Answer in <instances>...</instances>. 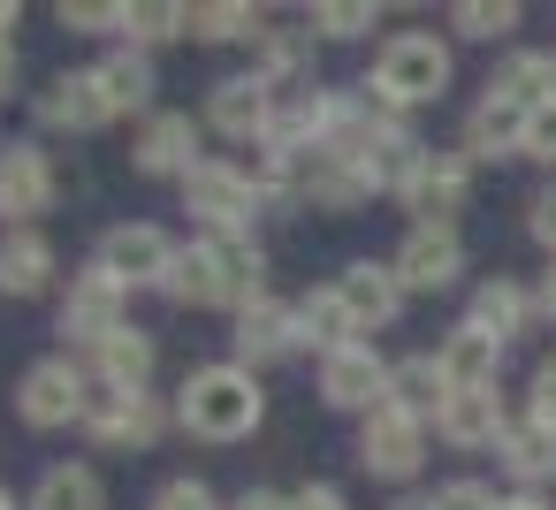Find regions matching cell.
<instances>
[{
	"instance_id": "obj_1",
	"label": "cell",
	"mask_w": 556,
	"mask_h": 510,
	"mask_svg": "<svg viewBox=\"0 0 556 510\" xmlns=\"http://www.w3.org/2000/svg\"><path fill=\"white\" fill-rule=\"evenodd\" d=\"M260 252H252V237H199V244H184L176 252V267H168V297L176 305H237V313H252L260 305Z\"/></svg>"
},
{
	"instance_id": "obj_2",
	"label": "cell",
	"mask_w": 556,
	"mask_h": 510,
	"mask_svg": "<svg viewBox=\"0 0 556 510\" xmlns=\"http://www.w3.org/2000/svg\"><path fill=\"white\" fill-rule=\"evenodd\" d=\"M176 419H184L199 442H244V434L267 419V396H260L252 366H199V373L184 381Z\"/></svg>"
},
{
	"instance_id": "obj_3",
	"label": "cell",
	"mask_w": 556,
	"mask_h": 510,
	"mask_svg": "<svg viewBox=\"0 0 556 510\" xmlns=\"http://www.w3.org/2000/svg\"><path fill=\"white\" fill-rule=\"evenodd\" d=\"M374 92L389 107H427L450 92V47L434 31H396L381 54H374Z\"/></svg>"
},
{
	"instance_id": "obj_4",
	"label": "cell",
	"mask_w": 556,
	"mask_h": 510,
	"mask_svg": "<svg viewBox=\"0 0 556 510\" xmlns=\"http://www.w3.org/2000/svg\"><path fill=\"white\" fill-rule=\"evenodd\" d=\"M184 199H191V214L206 221V237H244V221L267 206V183L244 176V168H229V161H199V168L184 176Z\"/></svg>"
},
{
	"instance_id": "obj_5",
	"label": "cell",
	"mask_w": 556,
	"mask_h": 510,
	"mask_svg": "<svg viewBox=\"0 0 556 510\" xmlns=\"http://www.w3.org/2000/svg\"><path fill=\"white\" fill-rule=\"evenodd\" d=\"M100 267L123 282V290H168V267H176V244L153 229V221H123L100 237Z\"/></svg>"
},
{
	"instance_id": "obj_6",
	"label": "cell",
	"mask_w": 556,
	"mask_h": 510,
	"mask_svg": "<svg viewBox=\"0 0 556 510\" xmlns=\"http://www.w3.org/2000/svg\"><path fill=\"white\" fill-rule=\"evenodd\" d=\"M16 411H24L31 426H70V419L92 411V381H85L70 358H39V366L16 381Z\"/></svg>"
},
{
	"instance_id": "obj_7",
	"label": "cell",
	"mask_w": 556,
	"mask_h": 510,
	"mask_svg": "<svg viewBox=\"0 0 556 510\" xmlns=\"http://www.w3.org/2000/svg\"><path fill=\"white\" fill-rule=\"evenodd\" d=\"M419 457H427V419H412V411H396V404L366 411V426H358V464H366V472L412 480Z\"/></svg>"
},
{
	"instance_id": "obj_8",
	"label": "cell",
	"mask_w": 556,
	"mask_h": 510,
	"mask_svg": "<svg viewBox=\"0 0 556 510\" xmlns=\"http://www.w3.org/2000/svg\"><path fill=\"white\" fill-rule=\"evenodd\" d=\"M404 214H419V229H450L465 214V161L457 153H419V168L404 176Z\"/></svg>"
},
{
	"instance_id": "obj_9",
	"label": "cell",
	"mask_w": 556,
	"mask_h": 510,
	"mask_svg": "<svg viewBox=\"0 0 556 510\" xmlns=\"http://www.w3.org/2000/svg\"><path fill=\"white\" fill-rule=\"evenodd\" d=\"M123 297H130V290H123L108 267L77 275V282H70V305H62V335H77V343H92V350H100L108 335H123V328H130V320H123Z\"/></svg>"
},
{
	"instance_id": "obj_10",
	"label": "cell",
	"mask_w": 556,
	"mask_h": 510,
	"mask_svg": "<svg viewBox=\"0 0 556 510\" xmlns=\"http://www.w3.org/2000/svg\"><path fill=\"white\" fill-rule=\"evenodd\" d=\"M85 426H92L100 449H146L168 419H161V404H153L146 388H100L92 411H85Z\"/></svg>"
},
{
	"instance_id": "obj_11",
	"label": "cell",
	"mask_w": 556,
	"mask_h": 510,
	"mask_svg": "<svg viewBox=\"0 0 556 510\" xmlns=\"http://www.w3.org/2000/svg\"><path fill=\"white\" fill-rule=\"evenodd\" d=\"M47 206H54V161L39 145H9L0 153V221L31 229Z\"/></svg>"
},
{
	"instance_id": "obj_12",
	"label": "cell",
	"mask_w": 556,
	"mask_h": 510,
	"mask_svg": "<svg viewBox=\"0 0 556 510\" xmlns=\"http://www.w3.org/2000/svg\"><path fill=\"white\" fill-rule=\"evenodd\" d=\"M320 396H328L336 411H381V404H389V366H381L366 343H351V350L320 358Z\"/></svg>"
},
{
	"instance_id": "obj_13",
	"label": "cell",
	"mask_w": 556,
	"mask_h": 510,
	"mask_svg": "<svg viewBox=\"0 0 556 510\" xmlns=\"http://www.w3.org/2000/svg\"><path fill=\"white\" fill-rule=\"evenodd\" d=\"M206 123L222 130V138H260L267 145V130H275V85H260V77H229V85H214V100H206Z\"/></svg>"
},
{
	"instance_id": "obj_14",
	"label": "cell",
	"mask_w": 556,
	"mask_h": 510,
	"mask_svg": "<svg viewBox=\"0 0 556 510\" xmlns=\"http://www.w3.org/2000/svg\"><path fill=\"white\" fill-rule=\"evenodd\" d=\"M336 297L351 305V320H358V335H366V328H389V320H396V305H404V282H396V267L351 259V267L336 275Z\"/></svg>"
},
{
	"instance_id": "obj_15",
	"label": "cell",
	"mask_w": 556,
	"mask_h": 510,
	"mask_svg": "<svg viewBox=\"0 0 556 510\" xmlns=\"http://www.w3.org/2000/svg\"><path fill=\"white\" fill-rule=\"evenodd\" d=\"M457 275H465V252H457L450 229H412L404 237V252H396V282L404 290H450Z\"/></svg>"
},
{
	"instance_id": "obj_16",
	"label": "cell",
	"mask_w": 556,
	"mask_h": 510,
	"mask_svg": "<svg viewBox=\"0 0 556 510\" xmlns=\"http://www.w3.org/2000/svg\"><path fill=\"white\" fill-rule=\"evenodd\" d=\"M434 434H442V442H457V449L503 442V434H510V419H503V396H495V388H465V396H450V404L434 411Z\"/></svg>"
},
{
	"instance_id": "obj_17",
	"label": "cell",
	"mask_w": 556,
	"mask_h": 510,
	"mask_svg": "<svg viewBox=\"0 0 556 510\" xmlns=\"http://www.w3.org/2000/svg\"><path fill=\"white\" fill-rule=\"evenodd\" d=\"M54 282V244L39 229H9L0 237V297H39Z\"/></svg>"
},
{
	"instance_id": "obj_18",
	"label": "cell",
	"mask_w": 556,
	"mask_h": 510,
	"mask_svg": "<svg viewBox=\"0 0 556 510\" xmlns=\"http://www.w3.org/2000/svg\"><path fill=\"white\" fill-rule=\"evenodd\" d=\"M39 123H47V130H100V123H108V92H100V77H92V69L54 77L47 100H39Z\"/></svg>"
},
{
	"instance_id": "obj_19",
	"label": "cell",
	"mask_w": 556,
	"mask_h": 510,
	"mask_svg": "<svg viewBox=\"0 0 556 510\" xmlns=\"http://www.w3.org/2000/svg\"><path fill=\"white\" fill-rule=\"evenodd\" d=\"M434 366H442V381H450V396H465V388H495V366H503V343L495 335H480V328H457L442 350H434Z\"/></svg>"
},
{
	"instance_id": "obj_20",
	"label": "cell",
	"mask_w": 556,
	"mask_h": 510,
	"mask_svg": "<svg viewBox=\"0 0 556 510\" xmlns=\"http://www.w3.org/2000/svg\"><path fill=\"white\" fill-rule=\"evenodd\" d=\"M191 153H199L191 115H153L146 138H138V168H146V176H191V168H199Z\"/></svg>"
},
{
	"instance_id": "obj_21",
	"label": "cell",
	"mask_w": 556,
	"mask_h": 510,
	"mask_svg": "<svg viewBox=\"0 0 556 510\" xmlns=\"http://www.w3.org/2000/svg\"><path fill=\"white\" fill-rule=\"evenodd\" d=\"M282 350H298V313H282V305H252V313H237V358L244 366H267V358H282Z\"/></svg>"
},
{
	"instance_id": "obj_22",
	"label": "cell",
	"mask_w": 556,
	"mask_h": 510,
	"mask_svg": "<svg viewBox=\"0 0 556 510\" xmlns=\"http://www.w3.org/2000/svg\"><path fill=\"white\" fill-rule=\"evenodd\" d=\"M495 457H503L526 487H533V480H556V426L526 411V419H510V434L495 442Z\"/></svg>"
},
{
	"instance_id": "obj_23",
	"label": "cell",
	"mask_w": 556,
	"mask_h": 510,
	"mask_svg": "<svg viewBox=\"0 0 556 510\" xmlns=\"http://www.w3.org/2000/svg\"><path fill=\"white\" fill-rule=\"evenodd\" d=\"M298 343H313L320 358L351 350V343H358V320H351V305H343L336 290H313V297L298 305Z\"/></svg>"
},
{
	"instance_id": "obj_24",
	"label": "cell",
	"mask_w": 556,
	"mask_h": 510,
	"mask_svg": "<svg viewBox=\"0 0 556 510\" xmlns=\"http://www.w3.org/2000/svg\"><path fill=\"white\" fill-rule=\"evenodd\" d=\"M298 191H305L313 206H328V214H351V206H358L374 183H366L351 161H336V153H313V161H305V176H298Z\"/></svg>"
},
{
	"instance_id": "obj_25",
	"label": "cell",
	"mask_w": 556,
	"mask_h": 510,
	"mask_svg": "<svg viewBox=\"0 0 556 510\" xmlns=\"http://www.w3.org/2000/svg\"><path fill=\"white\" fill-rule=\"evenodd\" d=\"M389 404H396V411H412V419H427V411H442V404H450V381H442L434 350H419V358L389 366Z\"/></svg>"
},
{
	"instance_id": "obj_26",
	"label": "cell",
	"mask_w": 556,
	"mask_h": 510,
	"mask_svg": "<svg viewBox=\"0 0 556 510\" xmlns=\"http://www.w3.org/2000/svg\"><path fill=\"white\" fill-rule=\"evenodd\" d=\"M31 510H108V487L92 464H47L31 487Z\"/></svg>"
},
{
	"instance_id": "obj_27",
	"label": "cell",
	"mask_w": 556,
	"mask_h": 510,
	"mask_svg": "<svg viewBox=\"0 0 556 510\" xmlns=\"http://www.w3.org/2000/svg\"><path fill=\"white\" fill-rule=\"evenodd\" d=\"M526 115L533 107H518V100H480L472 107V123H465V153H518V138H526Z\"/></svg>"
},
{
	"instance_id": "obj_28",
	"label": "cell",
	"mask_w": 556,
	"mask_h": 510,
	"mask_svg": "<svg viewBox=\"0 0 556 510\" xmlns=\"http://www.w3.org/2000/svg\"><path fill=\"white\" fill-rule=\"evenodd\" d=\"M465 328H480V335H495V343H510L518 328H526V297H518V282H480L472 290V313H465Z\"/></svg>"
},
{
	"instance_id": "obj_29",
	"label": "cell",
	"mask_w": 556,
	"mask_h": 510,
	"mask_svg": "<svg viewBox=\"0 0 556 510\" xmlns=\"http://www.w3.org/2000/svg\"><path fill=\"white\" fill-rule=\"evenodd\" d=\"M92 358H100V381H108V388H146V373H153V335H146V328H123V335H108Z\"/></svg>"
},
{
	"instance_id": "obj_30",
	"label": "cell",
	"mask_w": 556,
	"mask_h": 510,
	"mask_svg": "<svg viewBox=\"0 0 556 510\" xmlns=\"http://www.w3.org/2000/svg\"><path fill=\"white\" fill-rule=\"evenodd\" d=\"M92 77H100V92H108V115H138V107L153 100V62H146V54H115V62H100Z\"/></svg>"
},
{
	"instance_id": "obj_31",
	"label": "cell",
	"mask_w": 556,
	"mask_h": 510,
	"mask_svg": "<svg viewBox=\"0 0 556 510\" xmlns=\"http://www.w3.org/2000/svg\"><path fill=\"white\" fill-rule=\"evenodd\" d=\"M191 31L199 39H260V9H244V0H206V9H191Z\"/></svg>"
},
{
	"instance_id": "obj_32",
	"label": "cell",
	"mask_w": 556,
	"mask_h": 510,
	"mask_svg": "<svg viewBox=\"0 0 556 510\" xmlns=\"http://www.w3.org/2000/svg\"><path fill=\"white\" fill-rule=\"evenodd\" d=\"M450 24H457L465 39H510V31H518V9H510V0H457Z\"/></svg>"
},
{
	"instance_id": "obj_33",
	"label": "cell",
	"mask_w": 556,
	"mask_h": 510,
	"mask_svg": "<svg viewBox=\"0 0 556 510\" xmlns=\"http://www.w3.org/2000/svg\"><path fill=\"white\" fill-rule=\"evenodd\" d=\"M313 31H320V39H358V31H374V0H320V9H313Z\"/></svg>"
},
{
	"instance_id": "obj_34",
	"label": "cell",
	"mask_w": 556,
	"mask_h": 510,
	"mask_svg": "<svg viewBox=\"0 0 556 510\" xmlns=\"http://www.w3.org/2000/svg\"><path fill=\"white\" fill-rule=\"evenodd\" d=\"M298 69H305V39H282V31L260 39V69H252L260 85H282V77H298Z\"/></svg>"
},
{
	"instance_id": "obj_35",
	"label": "cell",
	"mask_w": 556,
	"mask_h": 510,
	"mask_svg": "<svg viewBox=\"0 0 556 510\" xmlns=\"http://www.w3.org/2000/svg\"><path fill=\"white\" fill-rule=\"evenodd\" d=\"M518 153H526V161H548V168H556V100H541V107L526 115V138H518Z\"/></svg>"
},
{
	"instance_id": "obj_36",
	"label": "cell",
	"mask_w": 556,
	"mask_h": 510,
	"mask_svg": "<svg viewBox=\"0 0 556 510\" xmlns=\"http://www.w3.org/2000/svg\"><path fill=\"white\" fill-rule=\"evenodd\" d=\"M70 31H130V9H100V0H62Z\"/></svg>"
},
{
	"instance_id": "obj_37",
	"label": "cell",
	"mask_w": 556,
	"mask_h": 510,
	"mask_svg": "<svg viewBox=\"0 0 556 510\" xmlns=\"http://www.w3.org/2000/svg\"><path fill=\"white\" fill-rule=\"evenodd\" d=\"M191 31V9H130V39H176Z\"/></svg>"
},
{
	"instance_id": "obj_38",
	"label": "cell",
	"mask_w": 556,
	"mask_h": 510,
	"mask_svg": "<svg viewBox=\"0 0 556 510\" xmlns=\"http://www.w3.org/2000/svg\"><path fill=\"white\" fill-rule=\"evenodd\" d=\"M153 510H222V502H214V487H206V480H191V472H184V480H168V487L153 495Z\"/></svg>"
},
{
	"instance_id": "obj_39",
	"label": "cell",
	"mask_w": 556,
	"mask_h": 510,
	"mask_svg": "<svg viewBox=\"0 0 556 510\" xmlns=\"http://www.w3.org/2000/svg\"><path fill=\"white\" fill-rule=\"evenodd\" d=\"M434 510H495V495L480 480H450V487H434Z\"/></svg>"
},
{
	"instance_id": "obj_40",
	"label": "cell",
	"mask_w": 556,
	"mask_h": 510,
	"mask_svg": "<svg viewBox=\"0 0 556 510\" xmlns=\"http://www.w3.org/2000/svg\"><path fill=\"white\" fill-rule=\"evenodd\" d=\"M526 229H533V244H541V252L556 259V183H548V191L533 199V214H526Z\"/></svg>"
},
{
	"instance_id": "obj_41",
	"label": "cell",
	"mask_w": 556,
	"mask_h": 510,
	"mask_svg": "<svg viewBox=\"0 0 556 510\" xmlns=\"http://www.w3.org/2000/svg\"><path fill=\"white\" fill-rule=\"evenodd\" d=\"M533 419H548V426H556V358H541V366H533Z\"/></svg>"
},
{
	"instance_id": "obj_42",
	"label": "cell",
	"mask_w": 556,
	"mask_h": 510,
	"mask_svg": "<svg viewBox=\"0 0 556 510\" xmlns=\"http://www.w3.org/2000/svg\"><path fill=\"white\" fill-rule=\"evenodd\" d=\"M290 510H351V502H343V487H298Z\"/></svg>"
},
{
	"instance_id": "obj_43",
	"label": "cell",
	"mask_w": 556,
	"mask_h": 510,
	"mask_svg": "<svg viewBox=\"0 0 556 510\" xmlns=\"http://www.w3.org/2000/svg\"><path fill=\"white\" fill-rule=\"evenodd\" d=\"M229 510H290V502H282V495H267V487H244Z\"/></svg>"
},
{
	"instance_id": "obj_44",
	"label": "cell",
	"mask_w": 556,
	"mask_h": 510,
	"mask_svg": "<svg viewBox=\"0 0 556 510\" xmlns=\"http://www.w3.org/2000/svg\"><path fill=\"white\" fill-rule=\"evenodd\" d=\"M9 85H16V47L0 39V92H9Z\"/></svg>"
},
{
	"instance_id": "obj_45",
	"label": "cell",
	"mask_w": 556,
	"mask_h": 510,
	"mask_svg": "<svg viewBox=\"0 0 556 510\" xmlns=\"http://www.w3.org/2000/svg\"><path fill=\"white\" fill-rule=\"evenodd\" d=\"M495 510H548L541 495H510V502H495Z\"/></svg>"
},
{
	"instance_id": "obj_46",
	"label": "cell",
	"mask_w": 556,
	"mask_h": 510,
	"mask_svg": "<svg viewBox=\"0 0 556 510\" xmlns=\"http://www.w3.org/2000/svg\"><path fill=\"white\" fill-rule=\"evenodd\" d=\"M541 313L556 320V267H548V282H541Z\"/></svg>"
},
{
	"instance_id": "obj_47",
	"label": "cell",
	"mask_w": 556,
	"mask_h": 510,
	"mask_svg": "<svg viewBox=\"0 0 556 510\" xmlns=\"http://www.w3.org/2000/svg\"><path fill=\"white\" fill-rule=\"evenodd\" d=\"M16 31V0H0V39H9Z\"/></svg>"
},
{
	"instance_id": "obj_48",
	"label": "cell",
	"mask_w": 556,
	"mask_h": 510,
	"mask_svg": "<svg viewBox=\"0 0 556 510\" xmlns=\"http://www.w3.org/2000/svg\"><path fill=\"white\" fill-rule=\"evenodd\" d=\"M541 77H548V100H556V54H541Z\"/></svg>"
},
{
	"instance_id": "obj_49",
	"label": "cell",
	"mask_w": 556,
	"mask_h": 510,
	"mask_svg": "<svg viewBox=\"0 0 556 510\" xmlns=\"http://www.w3.org/2000/svg\"><path fill=\"white\" fill-rule=\"evenodd\" d=\"M0 510H16V502H9V495H0Z\"/></svg>"
}]
</instances>
